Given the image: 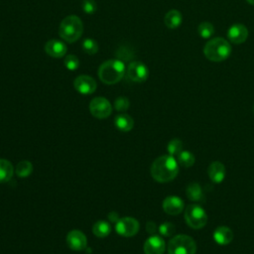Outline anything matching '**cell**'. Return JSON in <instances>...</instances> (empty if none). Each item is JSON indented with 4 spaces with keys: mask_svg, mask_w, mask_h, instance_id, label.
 <instances>
[{
    "mask_svg": "<svg viewBox=\"0 0 254 254\" xmlns=\"http://www.w3.org/2000/svg\"><path fill=\"white\" fill-rule=\"evenodd\" d=\"M116 233L125 237H131L137 235L139 231V222L134 218H122L115 224Z\"/></svg>",
    "mask_w": 254,
    "mask_h": 254,
    "instance_id": "obj_8",
    "label": "cell"
},
{
    "mask_svg": "<svg viewBox=\"0 0 254 254\" xmlns=\"http://www.w3.org/2000/svg\"><path fill=\"white\" fill-rule=\"evenodd\" d=\"M84 32V24L81 18L75 15H70L63 19L59 27L60 37L68 43L78 41Z\"/></svg>",
    "mask_w": 254,
    "mask_h": 254,
    "instance_id": "obj_4",
    "label": "cell"
},
{
    "mask_svg": "<svg viewBox=\"0 0 254 254\" xmlns=\"http://www.w3.org/2000/svg\"><path fill=\"white\" fill-rule=\"evenodd\" d=\"M129 106H130L129 100H128V98L125 97V96H119L114 101V108L119 112L126 111L127 109H129Z\"/></svg>",
    "mask_w": 254,
    "mask_h": 254,
    "instance_id": "obj_28",
    "label": "cell"
},
{
    "mask_svg": "<svg viewBox=\"0 0 254 254\" xmlns=\"http://www.w3.org/2000/svg\"><path fill=\"white\" fill-rule=\"evenodd\" d=\"M196 241L186 235L176 236L168 243L169 254H196Z\"/></svg>",
    "mask_w": 254,
    "mask_h": 254,
    "instance_id": "obj_5",
    "label": "cell"
},
{
    "mask_svg": "<svg viewBox=\"0 0 254 254\" xmlns=\"http://www.w3.org/2000/svg\"><path fill=\"white\" fill-rule=\"evenodd\" d=\"M114 124L116 128L123 132H128L133 128L134 121L131 116L128 114H118L114 119Z\"/></svg>",
    "mask_w": 254,
    "mask_h": 254,
    "instance_id": "obj_19",
    "label": "cell"
},
{
    "mask_svg": "<svg viewBox=\"0 0 254 254\" xmlns=\"http://www.w3.org/2000/svg\"><path fill=\"white\" fill-rule=\"evenodd\" d=\"M227 37L234 44H242L248 38V29L241 23H236L227 31Z\"/></svg>",
    "mask_w": 254,
    "mask_h": 254,
    "instance_id": "obj_12",
    "label": "cell"
},
{
    "mask_svg": "<svg viewBox=\"0 0 254 254\" xmlns=\"http://www.w3.org/2000/svg\"><path fill=\"white\" fill-rule=\"evenodd\" d=\"M73 87L75 91H79L81 94H91L96 90V82L93 78L90 77V75H79V77L73 81Z\"/></svg>",
    "mask_w": 254,
    "mask_h": 254,
    "instance_id": "obj_10",
    "label": "cell"
},
{
    "mask_svg": "<svg viewBox=\"0 0 254 254\" xmlns=\"http://www.w3.org/2000/svg\"><path fill=\"white\" fill-rule=\"evenodd\" d=\"M92 233L97 237H107L111 233V225L108 221L99 220L92 226Z\"/></svg>",
    "mask_w": 254,
    "mask_h": 254,
    "instance_id": "obj_21",
    "label": "cell"
},
{
    "mask_svg": "<svg viewBox=\"0 0 254 254\" xmlns=\"http://www.w3.org/2000/svg\"><path fill=\"white\" fill-rule=\"evenodd\" d=\"M33 171V165L29 161H22L16 167V174L20 178H26L31 175Z\"/></svg>",
    "mask_w": 254,
    "mask_h": 254,
    "instance_id": "obj_26",
    "label": "cell"
},
{
    "mask_svg": "<svg viewBox=\"0 0 254 254\" xmlns=\"http://www.w3.org/2000/svg\"><path fill=\"white\" fill-rule=\"evenodd\" d=\"M67 244L72 250L82 251L87 248L88 239L82 232L72 231L67 236Z\"/></svg>",
    "mask_w": 254,
    "mask_h": 254,
    "instance_id": "obj_11",
    "label": "cell"
},
{
    "mask_svg": "<svg viewBox=\"0 0 254 254\" xmlns=\"http://www.w3.org/2000/svg\"><path fill=\"white\" fill-rule=\"evenodd\" d=\"M214 240L219 245L230 244L234 239V233L230 227L225 225L218 226L214 232Z\"/></svg>",
    "mask_w": 254,
    "mask_h": 254,
    "instance_id": "obj_16",
    "label": "cell"
},
{
    "mask_svg": "<svg viewBox=\"0 0 254 254\" xmlns=\"http://www.w3.org/2000/svg\"><path fill=\"white\" fill-rule=\"evenodd\" d=\"M167 150L169 155L178 156L183 151V142L179 138H174L168 143Z\"/></svg>",
    "mask_w": 254,
    "mask_h": 254,
    "instance_id": "obj_25",
    "label": "cell"
},
{
    "mask_svg": "<svg viewBox=\"0 0 254 254\" xmlns=\"http://www.w3.org/2000/svg\"><path fill=\"white\" fill-rule=\"evenodd\" d=\"M231 54L232 47L230 42L219 37L209 40L204 48L205 57L215 63L225 61Z\"/></svg>",
    "mask_w": 254,
    "mask_h": 254,
    "instance_id": "obj_3",
    "label": "cell"
},
{
    "mask_svg": "<svg viewBox=\"0 0 254 254\" xmlns=\"http://www.w3.org/2000/svg\"><path fill=\"white\" fill-rule=\"evenodd\" d=\"M177 161H178V163H179V165H181L182 167L190 168L195 164L196 158H195V155L192 153V152L183 150L181 153L177 156Z\"/></svg>",
    "mask_w": 254,
    "mask_h": 254,
    "instance_id": "obj_23",
    "label": "cell"
},
{
    "mask_svg": "<svg viewBox=\"0 0 254 254\" xmlns=\"http://www.w3.org/2000/svg\"><path fill=\"white\" fill-rule=\"evenodd\" d=\"M185 219L187 224L194 228L200 230L204 227L208 222V215L200 205H189L185 211Z\"/></svg>",
    "mask_w": 254,
    "mask_h": 254,
    "instance_id": "obj_6",
    "label": "cell"
},
{
    "mask_svg": "<svg viewBox=\"0 0 254 254\" xmlns=\"http://www.w3.org/2000/svg\"><path fill=\"white\" fill-rule=\"evenodd\" d=\"M184 200L176 196L167 197L163 201V210L170 216L180 215L184 211Z\"/></svg>",
    "mask_w": 254,
    "mask_h": 254,
    "instance_id": "obj_13",
    "label": "cell"
},
{
    "mask_svg": "<svg viewBox=\"0 0 254 254\" xmlns=\"http://www.w3.org/2000/svg\"><path fill=\"white\" fill-rule=\"evenodd\" d=\"M116 55L118 57V60L120 61H129L134 57V53L132 52V50L130 48L127 47H122L119 48L116 52Z\"/></svg>",
    "mask_w": 254,
    "mask_h": 254,
    "instance_id": "obj_29",
    "label": "cell"
},
{
    "mask_svg": "<svg viewBox=\"0 0 254 254\" xmlns=\"http://www.w3.org/2000/svg\"><path fill=\"white\" fill-rule=\"evenodd\" d=\"M253 112H254V107H253Z\"/></svg>",
    "mask_w": 254,
    "mask_h": 254,
    "instance_id": "obj_36",
    "label": "cell"
},
{
    "mask_svg": "<svg viewBox=\"0 0 254 254\" xmlns=\"http://www.w3.org/2000/svg\"><path fill=\"white\" fill-rule=\"evenodd\" d=\"M187 197L193 201H201L204 200V193L200 186L198 183H192L187 187L186 190Z\"/></svg>",
    "mask_w": 254,
    "mask_h": 254,
    "instance_id": "obj_22",
    "label": "cell"
},
{
    "mask_svg": "<svg viewBox=\"0 0 254 254\" xmlns=\"http://www.w3.org/2000/svg\"><path fill=\"white\" fill-rule=\"evenodd\" d=\"M91 113L99 119H104L109 117L112 112V107L109 101L105 97H95L90 104Z\"/></svg>",
    "mask_w": 254,
    "mask_h": 254,
    "instance_id": "obj_7",
    "label": "cell"
},
{
    "mask_svg": "<svg viewBox=\"0 0 254 254\" xmlns=\"http://www.w3.org/2000/svg\"><path fill=\"white\" fill-rule=\"evenodd\" d=\"M164 22L168 28L177 29L178 27L181 26V24L183 22V16L180 11L172 9L165 15Z\"/></svg>",
    "mask_w": 254,
    "mask_h": 254,
    "instance_id": "obj_18",
    "label": "cell"
},
{
    "mask_svg": "<svg viewBox=\"0 0 254 254\" xmlns=\"http://www.w3.org/2000/svg\"><path fill=\"white\" fill-rule=\"evenodd\" d=\"M166 249V243L161 236H152L144 244L145 254H163Z\"/></svg>",
    "mask_w": 254,
    "mask_h": 254,
    "instance_id": "obj_14",
    "label": "cell"
},
{
    "mask_svg": "<svg viewBox=\"0 0 254 254\" xmlns=\"http://www.w3.org/2000/svg\"><path fill=\"white\" fill-rule=\"evenodd\" d=\"M198 33L202 39H210L215 33V27L211 22H201L198 27Z\"/></svg>",
    "mask_w": 254,
    "mask_h": 254,
    "instance_id": "obj_24",
    "label": "cell"
},
{
    "mask_svg": "<svg viewBox=\"0 0 254 254\" xmlns=\"http://www.w3.org/2000/svg\"><path fill=\"white\" fill-rule=\"evenodd\" d=\"M158 231H159L160 235H162L163 236L169 237V236H172L175 234L176 227L172 222H164L159 226Z\"/></svg>",
    "mask_w": 254,
    "mask_h": 254,
    "instance_id": "obj_30",
    "label": "cell"
},
{
    "mask_svg": "<svg viewBox=\"0 0 254 254\" xmlns=\"http://www.w3.org/2000/svg\"><path fill=\"white\" fill-rule=\"evenodd\" d=\"M126 77L134 83H144L149 77V70L142 62H131L127 67Z\"/></svg>",
    "mask_w": 254,
    "mask_h": 254,
    "instance_id": "obj_9",
    "label": "cell"
},
{
    "mask_svg": "<svg viewBox=\"0 0 254 254\" xmlns=\"http://www.w3.org/2000/svg\"><path fill=\"white\" fill-rule=\"evenodd\" d=\"M146 231L150 234V235H155V233L157 232V225L155 222L153 221H149L146 224Z\"/></svg>",
    "mask_w": 254,
    "mask_h": 254,
    "instance_id": "obj_33",
    "label": "cell"
},
{
    "mask_svg": "<svg viewBox=\"0 0 254 254\" xmlns=\"http://www.w3.org/2000/svg\"><path fill=\"white\" fill-rule=\"evenodd\" d=\"M109 218L110 219V221L112 222H117L119 220V218H118V215L115 213V212H112L109 215Z\"/></svg>",
    "mask_w": 254,
    "mask_h": 254,
    "instance_id": "obj_34",
    "label": "cell"
},
{
    "mask_svg": "<svg viewBox=\"0 0 254 254\" xmlns=\"http://www.w3.org/2000/svg\"><path fill=\"white\" fill-rule=\"evenodd\" d=\"M83 50L88 55H95L98 52V44L94 39L87 38L84 40L83 44Z\"/></svg>",
    "mask_w": 254,
    "mask_h": 254,
    "instance_id": "obj_27",
    "label": "cell"
},
{
    "mask_svg": "<svg viewBox=\"0 0 254 254\" xmlns=\"http://www.w3.org/2000/svg\"><path fill=\"white\" fill-rule=\"evenodd\" d=\"M64 63H65V67L70 71L78 70V68L80 66V60L78 59V57H75L74 55H68L65 58Z\"/></svg>",
    "mask_w": 254,
    "mask_h": 254,
    "instance_id": "obj_31",
    "label": "cell"
},
{
    "mask_svg": "<svg viewBox=\"0 0 254 254\" xmlns=\"http://www.w3.org/2000/svg\"><path fill=\"white\" fill-rule=\"evenodd\" d=\"M225 167L224 165L219 161H215L211 163L208 169V174L212 182L216 184L221 183L225 178Z\"/></svg>",
    "mask_w": 254,
    "mask_h": 254,
    "instance_id": "obj_17",
    "label": "cell"
},
{
    "mask_svg": "<svg viewBox=\"0 0 254 254\" xmlns=\"http://www.w3.org/2000/svg\"><path fill=\"white\" fill-rule=\"evenodd\" d=\"M179 174V163L171 155H163L157 158L151 166V175L159 183L173 181Z\"/></svg>",
    "mask_w": 254,
    "mask_h": 254,
    "instance_id": "obj_1",
    "label": "cell"
},
{
    "mask_svg": "<svg viewBox=\"0 0 254 254\" xmlns=\"http://www.w3.org/2000/svg\"><path fill=\"white\" fill-rule=\"evenodd\" d=\"M246 1H247L249 4H251V5H254V0H246Z\"/></svg>",
    "mask_w": 254,
    "mask_h": 254,
    "instance_id": "obj_35",
    "label": "cell"
},
{
    "mask_svg": "<svg viewBox=\"0 0 254 254\" xmlns=\"http://www.w3.org/2000/svg\"><path fill=\"white\" fill-rule=\"evenodd\" d=\"M46 53L53 58H62L67 54V46L57 39L49 40L45 45Z\"/></svg>",
    "mask_w": 254,
    "mask_h": 254,
    "instance_id": "obj_15",
    "label": "cell"
},
{
    "mask_svg": "<svg viewBox=\"0 0 254 254\" xmlns=\"http://www.w3.org/2000/svg\"><path fill=\"white\" fill-rule=\"evenodd\" d=\"M82 7L87 14H93L97 8L94 0H84Z\"/></svg>",
    "mask_w": 254,
    "mask_h": 254,
    "instance_id": "obj_32",
    "label": "cell"
},
{
    "mask_svg": "<svg viewBox=\"0 0 254 254\" xmlns=\"http://www.w3.org/2000/svg\"><path fill=\"white\" fill-rule=\"evenodd\" d=\"M13 166L5 159H0V183L8 182L13 176Z\"/></svg>",
    "mask_w": 254,
    "mask_h": 254,
    "instance_id": "obj_20",
    "label": "cell"
},
{
    "mask_svg": "<svg viewBox=\"0 0 254 254\" xmlns=\"http://www.w3.org/2000/svg\"><path fill=\"white\" fill-rule=\"evenodd\" d=\"M126 71L122 61L109 60L100 65L98 69V78L106 85H114L122 80Z\"/></svg>",
    "mask_w": 254,
    "mask_h": 254,
    "instance_id": "obj_2",
    "label": "cell"
}]
</instances>
